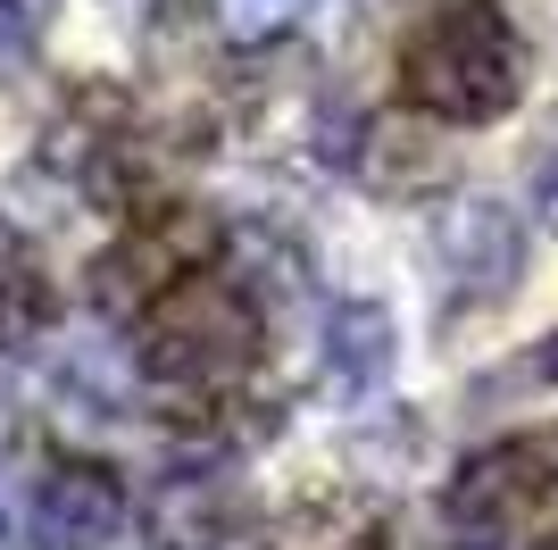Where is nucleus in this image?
I'll use <instances>...</instances> for the list:
<instances>
[{"label":"nucleus","mask_w":558,"mask_h":550,"mask_svg":"<svg viewBox=\"0 0 558 550\" xmlns=\"http://www.w3.org/2000/svg\"><path fill=\"white\" fill-rule=\"evenodd\" d=\"M534 208L558 226V117H550V134H542V151H534Z\"/></svg>","instance_id":"ddd939ff"},{"label":"nucleus","mask_w":558,"mask_h":550,"mask_svg":"<svg viewBox=\"0 0 558 550\" xmlns=\"http://www.w3.org/2000/svg\"><path fill=\"white\" fill-rule=\"evenodd\" d=\"M43 25H50L43 0H0V75H17L43 50Z\"/></svg>","instance_id":"9b49d317"},{"label":"nucleus","mask_w":558,"mask_h":550,"mask_svg":"<svg viewBox=\"0 0 558 550\" xmlns=\"http://www.w3.org/2000/svg\"><path fill=\"white\" fill-rule=\"evenodd\" d=\"M509 384H558V334H550L542 350H525V359H517V375H509Z\"/></svg>","instance_id":"4468645a"},{"label":"nucleus","mask_w":558,"mask_h":550,"mask_svg":"<svg viewBox=\"0 0 558 550\" xmlns=\"http://www.w3.org/2000/svg\"><path fill=\"white\" fill-rule=\"evenodd\" d=\"M125 526V483L100 458H59L34 483V542L43 550H100Z\"/></svg>","instance_id":"423d86ee"},{"label":"nucleus","mask_w":558,"mask_h":550,"mask_svg":"<svg viewBox=\"0 0 558 550\" xmlns=\"http://www.w3.org/2000/svg\"><path fill=\"white\" fill-rule=\"evenodd\" d=\"M258 343H267V318L258 300L233 284V275H184L167 300H150L134 325V359L142 375L184 392H226L258 367Z\"/></svg>","instance_id":"f03ea898"},{"label":"nucleus","mask_w":558,"mask_h":550,"mask_svg":"<svg viewBox=\"0 0 558 550\" xmlns=\"http://www.w3.org/2000/svg\"><path fill=\"white\" fill-rule=\"evenodd\" d=\"M217 242H226L217 217H209V208H192V201L134 208V234L93 259V300L109 309V318H142V309L167 300L184 275H209Z\"/></svg>","instance_id":"20e7f679"},{"label":"nucleus","mask_w":558,"mask_h":550,"mask_svg":"<svg viewBox=\"0 0 558 550\" xmlns=\"http://www.w3.org/2000/svg\"><path fill=\"white\" fill-rule=\"evenodd\" d=\"M0 550H9V509H0Z\"/></svg>","instance_id":"2eb2a0df"},{"label":"nucleus","mask_w":558,"mask_h":550,"mask_svg":"<svg viewBox=\"0 0 558 550\" xmlns=\"http://www.w3.org/2000/svg\"><path fill=\"white\" fill-rule=\"evenodd\" d=\"M43 325H50V284L34 267H9V275H0V350L34 343Z\"/></svg>","instance_id":"9d476101"},{"label":"nucleus","mask_w":558,"mask_h":550,"mask_svg":"<svg viewBox=\"0 0 558 550\" xmlns=\"http://www.w3.org/2000/svg\"><path fill=\"white\" fill-rule=\"evenodd\" d=\"M233 9V25H242V34H276V25H292L308 9V0H226Z\"/></svg>","instance_id":"f8f14e48"},{"label":"nucleus","mask_w":558,"mask_h":550,"mask_svg":"<svg viewBox=\"0 0 558 550\" xmlns=\"http://www.w3.org/2000/svg\"><path fill=\"white\" fill-rule=\"evenodd\" d=\"M434 251H442V275H450V300H492L517 292L525 275V226H517L509 201H450L442 226H434Z\"/></svg>","instance_id":"39448f33"},{"label":"nucleus","mask_w":558,"mask_h":550,"mask_svg":"<svg viewBox=\"0 0 558 550\" xmlns=\"http://www.w3.org/2000/svg\"><path fill=\"white\" fill-rule=\"evenodd\" d=\"M359 176L384 192V201H417V192H442L450 183V151L409 117H375L367 142H359Z\"/></svg>","instance_id":"6e6552de"},{"label":"nucleus","mask_w":558,"mask_h":550,"mask_svg":"<svg viewBox=\"0 0 558 550\" xmlns=\"http://www.w3.org/2000/svg\"><path fill=\"white\" fill-rule=\"evenodd\" d=\"M276 550H384V509L350 483H326V492L283 509Z\"/></svg>","instance_id":"1a4fd4ad"},{"label":"nucleus","mask_w":558,"mask_h":550,"mask_svg":"<svg viewBox=\"0 0 558 550\" xmlns=\"http://www.w3.org/2000/svg\"><path fill=\"white\" fill-rule=\"evenodd\" d=\"M392 375V309H375V300H342L326 318V392L342 409L375 400Z\"/></svg>","instance_id":"0eeeda50"},{"label":"nucleus","mask_w":558,"mask_h":550,"mask_svg":"<svg viewBox=\"0 0 558 550\" xmlns=\"http://www.w3.org/2000/svg\"><path fill=\"white\" fill-rule=\"evenodd\" d=\"M542 550H558V526H550V534H542Z\"/></svg>","instance_id":"dca6fc26"},{"label":"nucleus","mask_w":558,"mask_h":550,"mask_svg":"<svg viewBox=\"0 0 558 550\" xmlns=\"http://www.w3.org/2000/svg\"><path fill=\"white\" fill-rule=\"evenodd\" d=\"M400 92L417 117L442 125H492L525 92V43L500 0H442L434 17L400 43Z\"/></svg>","instance_id":"f257e3e1"},{"label":"nucleus","mask_w":558,"mask_h":550,"mask_svg":"<svg viewBox=\"0 0 558 550\" xmlns=\"http://www.w3.org/2000/svg\"><path fill=\"white\" fill-rule=\"evenodd\" d=\"M550 501H558V442L550 434H509L450 476L442 517L466 550H509L525 534H542Z\"/></svg>","instance_id":"7ed1b4c3"}]
</instances>
